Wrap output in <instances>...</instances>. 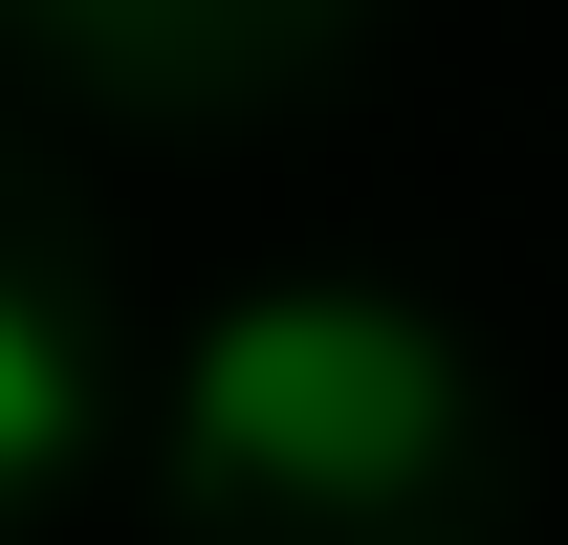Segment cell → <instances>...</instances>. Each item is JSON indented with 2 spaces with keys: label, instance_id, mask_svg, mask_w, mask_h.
I'll return each instance as SVG.
<instances>
[{
  "label": "cell",
  "instance_id": "6da1fadb",
  "mask_svg": "<svg viewBox=\"0 0 568 545\" xmlns=\"http://www.w3.org/2000/svg\"><path fill=\"white\" fill-rule=\"evenodd\" d=\"M219 480H263V502H394L437 480L459 436V328L437 306H372V284H263V306H219L197 371H175Z\"/></svg>",
  "mask_w": 568,
  "mask_h": 545
},
{
  "label": "cell",
  "instance_id": "7a4b0ae2",
  "mask_svg": "<svg viewBox=\"0 0 568 545\" xmlns=\"http://www.w3.org/2000/svg\"><path fill=\"white\" fill-rule=\"evenodd\" d=\"M67 436H88V371H67V328H44V306L0 284V480H44Z\"/></svg>",
  "mask_w": 568,
  "mask_h": 545
}]
</instances>
